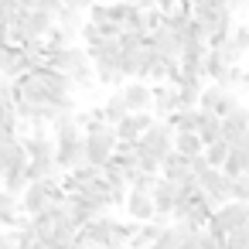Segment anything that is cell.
<instances>
[{
	"mask_svg": "<svg viewBox=\"0 0 249 249\" xmlns=\"http://www.w3.org/2000/svg\"><path fill=\"white\" fill-rule=\"evenodd\" d=\"M82 150H86V164L103 167L116 154V133H113V126L103 123L99 130H82Z\"/></svg>",
	"mask_w": 249,
	"mask_h": 249,
	"instance_id": "1",
	"label": "cell"
},
{
	"mask_svg": "<svg viewBox=\"0 0 249 249\" xmlns=\"http://www.w3.org/2000/svg\"><path fill=\"white\" fill-rule=\"evenodd\" d=\"M235 106H239V96H235L232 89L218 86V82H212V86H201V92H198V109H205V113L225 116V113H232Z\"/></svg>",
	"mask_w": 249,
	"mask_h": 249,
	"instance_id": "2",
	"label": "cell"
},
{
	"mask_svg": "<svg viewBox=\"0 0 249 249\" xmlns=\"http://www.w3.org/2000/svg\"><path fill=\"white\" fill-rule=\"evenodd\" d=\"M140 143H143L154 157H167V154L174 150V130H171L164 120H157V116H154V123L140 133Z\"/></svg>",
	"mask_w": 249,
	"mask_h": 249,
	"instance_id": "3",
	"label": "cell"
},
{
	"mask_svg": "<svg viewBox=\"0 0 249 249\" xmlns=\"http://www.w3.org/2000/svg\"><path fill=\"white\" fill-rule=\"evenodd\" d=\"M178 109V92H174V86H167V82H150V113L157 116V120H164L167 113H174Z\"/></svg>",
	"mask_w": 249,
	"mask_h": 249,
	"instance_id": "4",
	"label": "cell"
},
{
	"mask_svg": "<svg viewBox=\"0 0 249 249\" xmlns=\"http://www.w3.org/2000/svg\"><path fill=\"white\" fill-rule=\"evenodd\" d=\"M147 45H150L157 55H164V58H178V52H181V35H174V31L164 28V21H160V28H154V31L147 35Z\"/></svg>",
	"mask_w": 249,
	"mask_h": 249,
	"instance_id": "5",
	"label": "cell"
},
{
	"mask_svg": "<svg viewBox=\"0 0 249 249\" xmlns=\"http://www.w3.org/2000/svg\"><path fill=\"white\" fill-rule=\"evenodd\" d=\"M218 120H222V123H218V137H222L225 143H232V140H235V137H239L242 130H249V109H246L242 103H239V106H235L232 113L218 116Z\"/></svg>",
	"mask_w": 249,
	"mask_h": 249,
	"instance_id": "6",
	"label": "cell"
},
{
	"mask_svg": "<svg viewBox=\"0 0 249 249\" xmlns=\"http://www.w3.org/2000/svg\"><path fill=\"white\" fill-rule=\"evenodd\" d=\"M123 208H126V218H130V222H147V218L154 215V201H150V195H147V191H133V188H126V195H123Z\"/></svg>",
	"mask_w": 249,
	"mask_h": 249,
	"instance_id": "7",
	"label": "cell"
},
{
	"mask_svg": "<svg viewBox=\"0 0 249 249\" xmlns=\"http://www.w3.org/2000/svg\"><path fill=\"white\" fill-rule=\"evenodd\" d=\"M55 164H58V171H72V167L86 164L82 140H72V143H55Z\"/></svg>",
	"mask_w": 249,
	"mask_h": 249,
	"instance_id": "8",
	"label": "cell"
},
{
	"mask_svg": "<svg viewBox=\"0 0 249 249\" xmlns=\"http://www.w3.org/2000/svg\"><path fill=\"white\" fill-rule=\"evenodd\" d=\"M24 174H28V181H48V178H58L62 171H58L55 157H28Z\"/></svg>",
	"mask_w": 249,
	"mask_h": 249,
	"instance_id": "9",
	"label": "cell"
},
{
	"mask_svg": "<svg viewBox=\"0 0 249 249\" xmlns=\"http://www.w3.org/2000/svg\"><path fill=\"white\" fill-rule=\"evenodd\" d=\"M191 157H184V154H178V150H171L167 157H160V178H167V181H181L188 171H191V164H188Z\"/></svg>",
	"mask_w": 249,
	"mask_h": 249,
	"instance_id": "10",
	"label": "cell"
},
{
	"mask_svg": "<svg viewBox=\"0 0 249 249\" xmlns=\"http://www.w3.org/2000/svg\"><path fill=\"white\" fill-rule=\"evenodd\" d=\"M92 75H96V82L106 86V89H120V86L126 82V75L120 72L116 62H92Z\"/></svg>",
	"mask_w": 249,
	"mask_h": 249,
	"instance_id": "11",
	"label": "cell"
},
{
	"mask_svg": "<svg viewBox=\"0 0 249 249\" xmlns=\"http://www.w3.org/2000/svg\"><path fill=\"white\" fill-rule=\"evenodd\" d=\"M18 218H21L18 195H11V191H4V188H0V229H11V225H18Z\"/></svg>",
	"mask_w": 249,
	"mask_h": 249,
	"instance_id": "12",
	"label": "cell"
},
{
	"mask_svg": "<svg viewBox=\"0 0 249 249\" xmlns=\"http://www.w3.org/2000/svg\"><path fill=\"white\" fill-rule=\"evenodd\" d=\"M82 21H86V11H79V7L62 4V7L55 11V24H58V28H65V31H72V35H79Z\"/></svg>",
	"mask_w": 249,
	"mask_h": 249,
	"instance_id": "13",
	"label": "cell"
},
{
	"mask_svg": "<svg viewBox=\"0 0 249 249\" xmlns=\"http://www.w3.org/2000/svg\"><path fill=\"white\" fill-rule=\"evenodd\" d=\"M174 150L184 157H195V154H201V137L195 130H174Z\"/></svg>",
	"mask_w": 249,
	"mask_h": 249,
	"instance_id": "14",
	"label": "cell"
},
{
	"mask_svg": "<svg viewBox=\"0 0 249 249\" xmlns=\"http://www.w3.org/2000/svg\"><path fill=\"white\" fill-rule=\"evenodd\" d=\"M24 184H28L24 167H7V171H4V178H0V188L11 191V195H21V191H24Z\"/></svg>",
	"mask_w": 249,
	"mask_h": 249,
	"instance_id": "15",
	"label": "cell"
},
{
	"mask_svg": "<svg viewBox=\"0 0 249 249\" xmlns=\"http://www.w3.org/2000/svg\"><path fill=\"white\" fill-rule=\"evenodd\" d=\"M222 174H229V178H239V174H246V150H235V147H229V154H225V160H222Z\"/></svg>",
	"mask_w": 249,
	"mask_h": 249,
	"instance_id": "16",
	"label": "cell"
},
{
	"mask_svg": "<svg viewBox=\"0 0 249 249\" xmlns=\"http://www.w3.org/2000/svg\"><path fill=\"white\" fill-rule=\"evenodd\" d=\"M212 52H215V55H218V58L225 62V65H239V62L246 58V52H242V48H239V45H235L232 38H225V41H222V45H215Z\"/></svg>",
	"mask_w": 249,
	"mask_h": 249,
	"instance_id": "17",
	"label": "cell"
},
{
	"mask_svg": "<svg viewBox=\"0 0 249 249\" xmlns=\"http://www.w3.org/2000/svg\"><path fill=\"white\" fill-rule=\"evenodd\" d=\"M99 109H103V120H106L109 126H113V123H116V120L126 113V106H123V96H120V92H113V96H109V99H106Z\"/></svg>",
	"mask_w": 249,
	"mask_h": 249,
	"instance_id": "18",
	"label": "cell"
},
{
	"mask_svg": "<svg viewBox=\"0 0 249 249\" xmlns=\"http://www.w3.org/2000/svg\"><path fill=\"white\" fill-rule=\"evenodd\" d=\"M225 154H229V143H225V140H212V143H205V147H201V157H205L212 167H222Z\"/></svg>",
	"mask_w": 249,
	"mask_h": 249,
	"instance_id": "19",
	"label": "cell"
},
{
	"mask_svg": "<svg viewBox=\"0 0 249 249\" xmlns=\"http://www.w3.org/2000/svg\"><path fill=\"white\" fill-rule=\"evenodd\" d=\"M229 198L235 201H249V174H239L229 181Z\"/></svg>",
	"mask_w": 249,
	"mask_h": 249,
	"instance_id": "20",
	"label": "cell"
},
{
	"mask_svg": "<svg viewBox=\"0 0 249 249\" xmlns=\"http://www.w3.org/2000/svg\"><path fill=\"white\" fill-rule=\"evenodd\" d=\"M21 11L24 7H18V0H0V28H11Z\"/></svg>",
	"mask_w": 249,
	"mask_h": 249,
	"instance_id": "21",
	"label": "cell"
},
{
	"mask_svg": "<svg viewBox=\"0 0 249 249\" xmlns=\"http://www.w3.org/2000/svg\"><path fill=\"white\" fill-rule=\"evenodd\" d=\"M229 38L249 55V24H232V31H229Z\"/></svg>",
	"mask_w": 249,
	"mask_h": 249,
	"instance_id": "22",
	"label": "cell"
},
{
	"mask_svg": "<svg viewBox=\"0 0 249 249\" xmlns=\"http://www.w3.org/2000/svg\"><path fill=\"white\" fill-rule=\"evenodd\" d=\"M229 147H235V150H246V154H249V130H242V133H239Z\"/></svg>",
	"mask_w": 249,
	"mask_h": 249,
	"instance_id": "23",
	"label": "cell"
},
{
	"mask_svg": "<svg viewBox=\"0 0 249 249\" xmlns=\"http://www.w3.org/2000/svg\"><path fill=\"white\" fill-rule=\"evenodd\" d=\"M62 4H69V7H79V11H86L92 0H62Z\"/></svg>",
	"mask_w": 249,
	"mask_h": 249,
	"instance_id": "24",
	"label": "cell"
},
{
	"mask_svg": "<svg viewBox=\"0 0 249 249\" xmlns=\"http://www.w3.org/2000/svg\"><path fill=\"white\" fill-rule=\"evenodd\" d=\"M229 7H232V11H242V7H246V0H229Z\"/></svg>",
	"mask_w": 249,
	"mask_h": 249,
	"instance_id": "25",
	"label": "cell"
},
{
	"mask_svg": "<svg viewBox=\"0 0 249 249\" xmlns=\"http://www.w3.org/2000/svg\"><path fill=\"white\" fill-rule=\"evenodd\" d=\"M18 7H24V11H28V7H35V0H18Z\"/></svg>",
	"mask_w": 249,
	"mask_h": 249,
	"instance_id": "26",
	"label": "cell"
},
{
	"mask_svg": "<svg viewBox=\"0 0 249 249\" xmlns=\"http://www.w3.org/2000/svg\"><path fill=\"white\" fill-rule=\"evenodd\" d=\"M246 174H249V154H246Z\"/></svg>",
	"mask_w": 249,
	"mask_h": 249,
	"instance_id": "27",
	"label": "cell"
},
{
	"mask_svg": "<svg viewBox=\"0 0 249 249\" xmlns=\"http://www.w3.org/2000/svg\"><path fill=\"white\" fill-rule=\"evenodd\" d=\"M242 11H249V0H246V7H242Z\"/></svg>",
	"mask_w": 249,
	"mask_h": 249,
	"instance_id": "28",
	"label": "cell"
},
{
	"mask_svg": "<svg viewBox=\"0 0 249 249\" xmlns=\"http://www.w3.org/2000/svg\"><path fill=\"white\" fill-rule=\"evenodd\" d=\"M92 249H106V246H92Z\"/></svg>",
	"mask_w": 249,
	"mask_h": 249,
	"instance_id": "29",
	"label": "cell"
},
{
	"mask_svg": "<svg viewBox=\"0 0 249 249\" xmlns=\"http://www.w3.org/2000/svg\"><path fill=\"white\" fill-rule=\"evenodd\" d=\"M130 249H137V246H130ZM143 249H147V246H143Z\"/></svg>",
	"mask_w": 249,
	"mask_h": 249,
	"instance_id": "30",
	"label": "cell"
}]
</instances>
